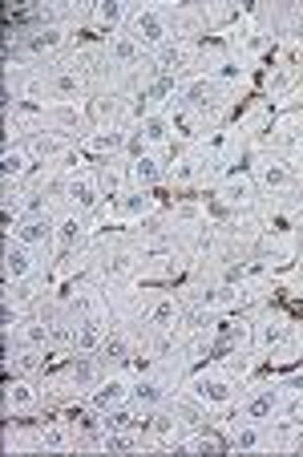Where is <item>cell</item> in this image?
I'll return each instance as SVG.
<instances>
[{"instance_id": "obj_1", "label": "cell", "mask_w": 303, "mask_h": 457, "mask_svg": "<svg viewBox=\"0 0 303 457\" xmlns=\"http://www.w3.org/2000/svg\"><path fill=\"white\" fill-rule=\"evenodd\" d=\"M191 392H194V401L198 405H207V408H223L231 397H235V385H231V376H223V373H207V376H198L191 385Z\"/></svg>"}, {"instance_id": "obj_2", "label": "cell", "mask_w": 303, "mask_h": 457, "mask_svg": "<svg viewBox=\"0 0 303 457\" xmlns=\"http://www.w3.org/2000/svg\"><path fill=\"white\" fill-rule=\"evenodd\" d=\"M170 37V29H166V20H162L158 8H142L138 17H134V41L138 45H162Z\"/></svg>"}, {"instance_id": "obj_3", "label": "cell", "mask_w": 303, "mask_h": 457, "mask_svg": "<svg viewBox=\"0 0 303 457\" xmlns=\"http://www.w3.org/2000/svg\"><path fill=\"white\" fill-rule=\"evenodd\" d=\"M126 397H134V389H129L122 376H113V380H105V385H97V392L89 397V405L101 408V413H110V408H117Z\"/></svg>"}, {"instance_id": "obj_4", "label": "cell", "mask_w": 303, "mask_h": 457, "mask_svg": "<svg viewBox=\"0 0 303 457\" xmlns=\"http://www.w3.org/2000/svg\"><path fill=\"white\" fill-rule=\"evenodd\" d=\"M4 276H8V279L32 276V259H29V251H25L20 243H8V247H4Z\"/></svg>"}, {"instance_id": "obj_5", "label": "cell", "mask_w": 303, "mask_h": 457, "mask_svg": "<svg viewBox=\"0 0 303 457\" xmlns=\"http://www.w3.org/2000/svg\"><path fill=\"white\" fill-rule=\"evenodd\" d=\"M275 408H279V392H271V389H259L255 397L247 401V408H243V413H247L251 421H267V417H271Z\"/></svg>"}, {"instance_id": "obj_6", "label": "cell", "mask_w": 303, "mask_h": 457, "mask_svg": "<svg viewBox=\"0 0 303 457\" xmlns=\"http://www.w3.org/2000/svg\"><path fill=\"white\" fill-rule=\"evenodd\" d=\"M101 340V320H81L77 332H73V348H81V352H89V348H97Z\"/></svg>"}, {"instance_id": "obj_7", "label": "cell", "mask_w": 303, "mask_h": 457, "mask_svg": "<svg viewBox=\"0 0 303 457\" xmlns=\"http://www.w3.org/2000/svg\"><path fill=\"white\" fill-rule=\"evenodd\" d=\"M134 401L142 408H154V405L166 401V389H162L158 380H138V385H134Z\"/></svg>"}, {"instance_id": "obj_8", "label": "cell", "mask_w": 303, "mask_h": 457, "mask_svg": "<svg viewBox=\"0 0 303 457\" xmlns=\"http://www.w3.org/2000/svg\"><path fill=\"white\" fill-rule=\"evenodd\" d=\"M142 134H146V142H166V138L174 134V122L162 117V114H154V117H146V122H142Z\"/></svg>"}, {"instance_id": "obj_9", "label": "cell", "mask_w": 303, "mask_h": 457, "mask_svg": "<svg viewBox=\"0 0 303 457\" xmlns=\"http://www.w3.org/2000/svg\"><path fill=\"white\" fill-rule=\"evenodd\" d=\"M129 179L138 182V186H154V182H158V162H154V158H134Z\"/></svg>"}, {"instance_id": "obj_10", "label": "cell", "mask_w": 303, "mask_h": 457, "mask_svg": "<svg viewBox=\"0 0 303 457\" xmlns=\"http://www.w3.org/2000/svg\"><path fill=\"white\" fill-rule=\"evenodd\" d=\"M49 239H53L49 219H29V223L20 227V243H49Z\"/></svg>"}, {"instance_id": "obj_11", "label": "cell", "mask_w": 303, "mask_h": 457, "mask_svg": "<svg viewBox=\"0 0 303 457\" xmlns=\"http://www.w3.org/2000/svg\"><path fill=\"white\" fill-rule=\"evenodd\" d=\"M69 198H73L77 207H94V202H97L94 182L85 179V174H81V179H73V182H69Z\"/></svg>"}, {"instance_id": "obj_12", "label": "cell", "mask_w": 303, "mask_h": 457, "mask_svg": "<svg viewBox=\"0 0 303 457\" xmlns=\"http://www.w3.org/2000/svg\"><path fill=\"white\" fill-rule=\"evenodd\" d=\"M32 401H37V392H32V385H25V380H16V385H8V408H13V413H20V408H29Z\"/></svg>"}, {"instance_id": "obj_13", "label": "cell", "mask_w": 303, "mask_h": 457, "mask_svg": "<svg viewBox=\"0 0 303 457\" xmlns=\"http://www.w3.org/2000/svg\"><path fill=\"white\" fill-rule=\"evenodd\" d=\"M138 49H142V45H138L134 37H113V45H110L113 61H122V65H129V61L138 57Z\"/></svg>"}, {"instance_id": "obj_14", "label": "cell", "mask_w": 303, "mask_h": 457, "mask_svg": "<svg viewBox=\"0 0 303 457\" xmlns=\"http://www.w3.org/2000/svg\"><path fill=\"white\" fill-rule=\"evenodd\" d=\"M57 45H61V29H57V25L41 29V33L29 41V49H32V53H49V49H57Z\"/></svg>"}, {"instance_id": "obj_15", "label": "cell", "mask_w": 303, "mask_h": 457, "mask_svg": "<svg viewBox=\"0 0 303 457\" xmlns=\"http://www.w3.org/2000/svg\"><path fill=\"white\" fill-rule=\"evenodd\" d=\"M231 445H235V449H259V445H263V437H259L255 425H239V429L231 433Z\"/></svg>"}, {"instance_id": "obj_16", "label": "cell", "mask_w": 303, "mask_h": 457, "mask_svg": "<svg viewBox=\"0 0 303 457\" xmlns=\"http://www.w3.org/2000/svg\"><path fill=\"white\" fill-rule=\"evenodd\" d=\"M174 320H178V304H174V300H162L158 308H154V316H150V324L162 328V332L174 328Z\"/></svg>"}, {"instance_id": "obj_17", "label": "cell", "mask_w": 303, "mask_h": 457, "mask_svg": "<svg viewBox=\"0 0 303 457\" xmlns=\"http://www.w3.org/2000/svg\"><path fill=\"white\" fill-rule=\"evenodd\" d=\"M223 198L231 202V207H239V202H247L251 198V186H247V179H231L223 186Z\"/></svg>"}, {"instance_id": "obj_18", "label": "cell", "mask_w": 303, "mask_h": 457, "mask_svg": "<svg viewBox=\"0 0 303 457\" xmlns=\"http://www.w3.org/2000/svg\"><path fill=\"white\" fill-rule=\"evenodd\" d=\"M25 150H4V179H16V174H25Z\"/></svg>"}, {"instance_id": "obj_19", "label": "cell", "mask_w": 303, "mask_h": 457, "mask_svg": "<svg viewBox=\"0 0 303 457\" xmlns=\"http://www.w3.org/2000/svg\"><path fill=\"white\" fill-rule=\"evenodd\" d=\"M89 146H94V150H110V154H113V150H122V146H126V134H117V130H110V134H97V138L89 142Z\"/></svg>"}, {"instance_id": "obj_20", "label": "cell", "mask_w": 303, "mask_h": 457, "mask_svg": "<svg viewBox=\"0 0 303 457\" xmlns=\"http://www.w3.org/2000/svg\"><path fill=\"white\" fill-rule=\"evenodd\" d=\"M53 89L65 94V98H73V94L81 89V77H77V73H57V77H53Z\"/></svg>"}, {"instance_id": "obj_21", "label": "cell", "mask_w": 303, "mask_h": 457, "mask_svg": "<svg viewBox=\"0 0 303 457\" xmlns=\"http://www.w3.org/2000/svg\"><path fill=\"white\" fill-rule=\"evenodd\" d=\"M150 207H154V198H146V195H129L126 202H122V211L126 214H146Z\"/></svg>"}, {"instance_id": "obj_22", "label": "cell", "mask_w": 303, "mask_h": 457, "mask_svg": "<svg viewBox=\"0 0 303 457\" xmlns=\"http://www.w3.org/2000/svg\"><path fill=\"white\" fill-rule=\"evenodd\" d=\"M81 231H85V227H81L77 219H65V223H61V243H69V247L81 243Z\"/></svg>"}, {"instance_id": "obj_23", "label": "cell", "mask_w": 303, "mask_h": 457, "mask_svg": "<svg viewBox=\"0 0 303 457\" xmlns=\"http://www.w3.org/2000/svg\"><path fill=\"white\" fill-rule=\"evenodd\" d=\"M263 182L279 191V186H288V170H283V166H267V170H263Z\"/></svg>"}, {"instance_id": "obj_24", "label": "cell", "mask_w": 303, "mask_h": 457, "mask_svg": "<svg viewBox=\"0 0 303 457\" xmlns=\"http://www.w3.org/2000/svg\"><path fill=\"white\" fill-rule=\"evenodd\" d=\"M101 348H105V356H110V360H126V352H129L122 336H113V340H105V344H101Z\"/></svg>"}, {"instance_id": "obj_25", "label": "cell", "mask_w": 303, "mask_h": 457, "mask_svg": "<svg viewBox=\"0 0 303 457\" xmlns=\"http://www.w3.org/2000/svg\"><path fill=\"white\" fill-rule=\"evenodd\" d=\"M158 61H162V69H178L182 61H186V53H182V49H162Z\"/></svg>"}, {"instance_id": "obj_26", "label": "cell", "mask_w": 303, "mask_h": 457, "mask_svg": "<svg viewBox=\"0 0 303 457\" xmlns=\"http://www.w3.org/2000/svg\"><path fill=\"white\" fill-rule=\"evenodd\" d=\"M97 17L105 20V25H117V20H122V4H101V8H97Z\"/></svg>"}, {"instance_id": "obj_27", "label": "cell", "mask_w": 303, "mask_h": 457, "mask_svg": "<svg viewBox=\"0 0 303 457\" xmlns=\"http://www.w3.org/2000/svg\"><path fill=\"white\" fill-rule=\"evenodd\" d=\"M41 441H45L49 449H61V445H65V433H61V429H45V433H41Z\"/></svg>"}, {"instance_id": "obj_28", "label": "cell", "mask_w": 303, "mask_h": 457, "mask_svg": "<svg viewBox=\"0 0 303 457\" xmlns=\"http://www.w3.org/2000/svg\"><path fill=\"white\" fill-rule=\"evenodd\" d=\"M25 336H29L32 344H45L49 340V328L45 324H29V332H25Z\"/></svg>"}, {"instance_id": "obj_29", "label": "cell", "mask_w": 303, "mask_h": 457, "mask_svg": "<svg viewBox=\"0 0 303 457\" xmlns=\"http://www.w3.org/2000/svg\"><path fill=\"white\" fill-rule=\"evenodd\" d=\"M214 304H235V288H219L214 292Z\"/></svg>"}, {"instance_id": "obj_30", "label": "cell", "mask_w": 303, "mask_h": 457, "mask_svg": "<svg viewBox=\"0 0 303 457\" xmlns=\"http://www.w3.org/2000/svg\"><path fill=\"white\" fill-rule=\"evenodd\" d=\"M288 389H291V392H303V373H299V376H291V380H288Z\"/></svg>"}, {"instance_id": "obj_31", "label": "cell", "mask_w": 303, "mask_h": 457, "mask_svg": "<svg viewBox=\"0 0 303 457\" xmlns=\"http://www.w3.org/2000/svg\"><path fill=\"white\" fill-rule=\"evenodd\" d=\"M291 417H295V421H303V401H295V408H291Z\"/></svg>"}, {"instance_id": "obj_32", "label": "cell", "mask_w": 303, "mask_h": 457, "mask_svg": "<svg viewBox=\"0 0 303 457\" xmlns=\"http://www.w3.org/2000/svg\"><path fill=\"white\" fill-rule=\"evenodd\" d=\"M299 146H303V142H299Z\"/></svg>"}]
</instances>
